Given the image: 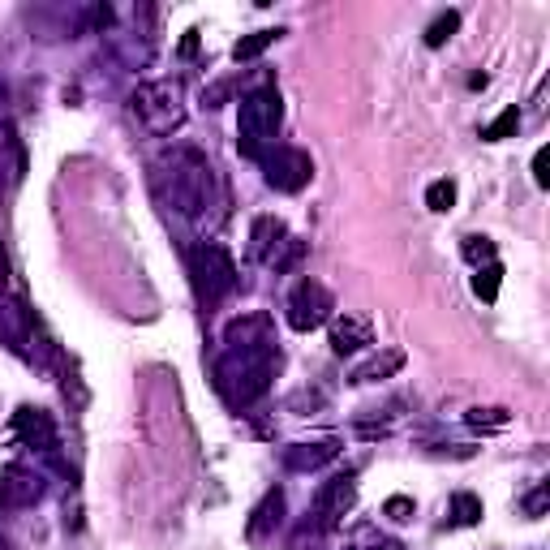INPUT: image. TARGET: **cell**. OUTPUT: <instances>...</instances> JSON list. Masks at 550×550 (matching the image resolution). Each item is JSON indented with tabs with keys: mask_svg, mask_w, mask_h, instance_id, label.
Segmentation results:
<instances>
[{
	"mask_svg": "<svg viewBox=\"0 0 550 550\" xmlns=\"http://www.w3.org/2000/svg\"><path fill=\"white\" fill-rule=\"evenodd\" d=\"M155 194L168 211L202 220L207 207H215V168L194 147H172L155 159Z\"/></svg>",
	"mask_w": 550,
	"mask_h": 550,
	"instance_id": "obj_1",
	"label": "cell"
},
{
	"mask_svg": "<svg viewBox=\"0 0 550 550\" xmlns=\"http://www.w3.org/2000/svg\"><path fill=\"white\" fill-rule=\"evenodd\" d=\"M280 370V349L275 344H254V349H224L215 361V387L233 409H250L258 396L271 392V379Z\"/></svg>",
	"mask_w": 550,
	"mask_h": 550,
	"instance_id": "obj_2",
	"label": "cell"
},
{
	"mask_svg": "<svg viewBox=\"0 0 550 550\" xmlns=\"http://www.w3.org/2000/svg\"><path fill=\"white\" fill-rule=\"evenodd\" d=\"M284 125V99L275 86H258V91L241 95L237 104V151L258 159L275 147V134Z\"/></svg>",
	"mask_w": 550,
	"mask_h": 550,
	"instance_id": "obj_3",
	"label": "cell"
},
{
	"mask_svg": "<svg viewBox=\"0 0 550 550\" xmlns=\"http://www.w3.org/2000/svg\"><path fill=\"white\" fill-rule=\"evenodd\" d=\"M129 108H134V117L147 125L151 134H159V138L177 134V129L185 125V117H190L181 78H159V82L138 86L134 99H129Z\"/></svg>",
	"mask_w": 550,
	"mask_h": 550,
	"instance_id": "obj_4",
	"label": "cell"
},
{
	"mask_svg": "<svg viewBox=\"0 0 550 550\" xmlns=\"http://www.w3.org/2000/svg\"><path fill=\"white\" fill-rule=\"evenodd\" d=\"M190 284L202 310H215L237 288V263L220 241H202L190 250Z\"/></svg>",
	"mask_w": 550,
	"mask_h": 550,
	"instance_id": "obj_5",
	"label": "cell"
},
{
	"mask_svg": "<svg viewBox=\"0 0 550 550\" xmlns=\"http://www.w3.org/2000/svg\"><path fill=\"white\" fill-rule=\"evenodd\" d=\"M301 245L297 237H288L284 220H275V215H258L254 220V233H250V254L258 258V263H267L275 271H288L301 258Z\"/></svg>",
	"mask_w": 550,
	"mask_h": 550,
	"instance_id": "obj_6",
	"label": "cell"
},
{
	"mask_svg": "<svg viewBox=\"0 0 550 550\" xmlns=\"http://www.w3.org/2000/svg\"><path fill=\"white\" fill-rule=\"evenodd\" d=\"M331 314H336V297H331V288L323 280L306 275V280L293 284V293H288V327L293 331L323 327Z\"/></svg>",
	"mask_w": 550,
	"mask_h": 550,
	"instance_id": "obj_7",
	"label": "cell"
},
{
	"mask_svg": "<svg viewBox=\"0 0 550 550\" xmlns=\"http://www.w3.org/2000/svg\"><path fill=\"white\" fill-rule=\"evenodd\" d=\"M258 164H263V181L280 194L306 190L310 177H314V159L301 147H271V151L258 155Z\"/></svg>",
	"mask_w": 550,
	"mask_h": 550,
	"instance_id": "obj_8",
	"label": "cell"
},
{
	"mask_svg": "<svg viewBox=\"0 0 550 550\" xmlns=\"http://www.w3.org/2000/svg\"><path fill=\"white\" fill-rule=\"evenodd\" d=\"M353 503H357V477H353V473L331 477V482L318 486V495H314V503H310V525H314L318 533L340 529L344 516L353 512Z\"/></svg>",
	"mask_w": 550,
	"mask_h": 550,
	"instance_id": "obj_9",
	"label": "cell"
},
{
	"mask_svg": "<svg viewBox=\"0 0 550 550\" xmlns=\"http://www.w3.org/2000/svg\"><path fill=\"white\" fill-rule=\"evenodd\" d=\"M43 499V477L31 465H5L0 473V508H31Z\"/></svg>",
	"mask_w": 550,
	"mask_h": 550,
	"instance_id": "obj_10",
	"label": "cell"
},
{
	"mask_svg": "<svg viewBox=\"0 0 550 550\" xmlns=\"http://www.w3.org/2000/svg\"><path fill=\"white\" fill-rule=\"evenodd\" d=\"M13 430H18V439L31 447V452H43V456H52L56 452V422H52V413H43V409H31V404H22L18 413H13Z\"/></svg>",
	"mask_w": 550,
	"mask_h": 550,
	"instance_id": "obj_11",
	"label": "cell"
},
{
	"mask_svg": "<svg viewBox=\"0 0 550 550\" xmlns=\"http://www.w3.org/2000/svg\"><path fill=\"white\" fill-rule=\"evenodd\" d=\"M340 456V443L336 439H323V443H293V447H284V469H293V473H310V469H323L331 465V460Z\"/></svg>",
	"mask_w": 550,
	"mask_h": 550,
	"instance_id": "obj_12",
	"label": "cell"
},
{
	"mask_svg": "<svg viewBox=\"0 0 550 550\" xmlns=\"http://www.w3.org/2000/svg\"><path fill=\"white\" fill-rule=\"evenodd\" d=\"M366 344H374L370 318H361V314H340L336 327H331V349H336L340 357H349V353H357V349H366Z\"/></svg>",
	"mask_w": 550,
	"mask_h": 550,
	"instance_id": "obj_13",
	"label": "cell"
},
{
	"mask_svg": "<svg viewBox=\"0 0 550 550\" xmlns=\"http://www.w3.org/2000/svg\"><path fill=\"white\" fill-rule=\"evenodd\" d=\"M254 344H275L271 318L267 314H245L224 331V349H254Z\"/></svg>",
	"mask_w": 550,
	"mask_h": 550,
	"instance_id": "obj_14",
	"label": "cell"
},
{
	"mask_svg": "<svg viewBox=\"0 0 550 550\" xmlns=\"http://www.w3.org/2000/svg\"><path fill=\"white\" fill-rule=\"evenodd\" d=\"M280 520H284V490H267L263 495V503L254 508V516H250V538L258 542V538H267L271 529H280Z\"/></svg>",
	"mask_w": 550,
	"mask_h": 550,
	"instance_id": "obj_15",
	"label": "cell"
},
{
	"mask_svg": "<svg viewBox=\"0 0 550 550\" xmlns=\"http://www.w3.org/2000/svg\"><path fill=\"white\" fill-rule=\"evenodd\" d=\"M400 366H404V353L400 349H387L383 357H370L366 366H357L349 383H379V379H387V374H396Z\"/></svg>",
	"mask_w": 550,
	"mask_h": 550,
	"instance_id": "obj_16",
	"label": "cell"
},
{
	"mask_svg": "<svg viewBox=\"0 0 550 550\" xmlns=\"http://www.w3.org/2000/svg\"><path fill=\"white\" fill-rule=\"evenodd\" d=\"M0 310L5 314H18V318H31L18 301V288H13V271H9V254H5V241H0Z\"/></svg>",
	"mask_w": 550,
	"mask_h": 550,
	"instance_id": "obj_17",
	"label": "cell"
},
{
	"mask_svg": "<svg viewBox=\"0 0 550 550\" xmlns=\"http://www.w3.org/2000/svg\"><path fill=\"white\" fill-rule=\"evenodd\" d=\"M275 39H280V31H254V35L237 39L233 43V61H254V56H263Z\"/></svg>",
	"mask_w": 550,
	"mask_h": 550,
	"instance_id": "obj_18",
	"label": "cell"
},
{
	"mask_svg": "<svg viewBox=\"0 0 550 550\" xmlns=\"http://www.w3.org/2000/svg\"><path fill=\"white\" fill-rule=\"evenodd\" d=\"M477 520H482V499L469 495V490H460V495H452V525L469 529V525H477Z\"/></svg>",
	"mask_w": 550,
	"mask_h": 550,
	"instance_id": "obj_19",
	"label": "cell"
},
{
	"mask_svg": "<svg viewBox=\"0 0 550 550\" xmlns=\"http://www.w3.org/2000/svg\"><path fill=\"white\" fill-rule=\"evenodd\" d=\"M460 31V13L456 9H447V13H439L430 26H426V48H443L447 39H452Z\"/></svg>",
	"mask_w": 550,
	"mask_h": 550,
	"instance_id": "obj_20",
	"label": "cell"
},
{
	"mask_svg": "<svg viewBox=\"0 0 550 550\" xmlns=\"http://www.w3.org/2000/svg\"><path fill=\"white\" fill-rule=\"evenodd\" d=\"M499 284H503V267H499V263L477 267V275H473V293L482 297V301H495V297H499Z\"/></svg>",
	"mask_w": 550,
	"mask_h": 550,
	"instance_id": "obj_21",
	"label": "cell"
},
{
	"mask_svg": "<svg viewBox=\"0 0 550 550\" xmlns=\"http://www.w3.org/2000/svg\"><path fill=\"white\" fill-rule=\"evenodd\" d=\"M516 129H520V108L512 104V108H503L499 117L482 129V138H486V142H503V138H512Z\"/></svg>",
	"mask_w": 550,
	"mask_h": 550,
	"instance_id": "obj_22",
	"label": "cell"
},
{
	"mask_svg": "<svg viewBox=\"0 0 550 550\" xmlns=\"http://www.w3.org/2000/svg\"><path fill=\"white\" fill-rule=\"evenodd\" d=\"M426 207L439 211V215L452 211V207H456V181H447V177H443V181H430V185H426Z\"/></svg>",
	"mask_w": 550,
	"mask_h": 550,
	"instance_id": "obj_23",
	"label": "cell"
},
{
	"mask_svg": "<svg viewBox=\"0 0 550 550\" xmlns=\"http://www.w3.org/2000/svg\"><path fill=\"white\" fill-rule=\"evenodd\" d=\"M460 254H465L473 267H486V263H495V241H490V237H465Z\"/></svg>",
	"mask_w": 550,
	"mask_h": 550,
	"instance_id": "obj_24",
	"label": "cell"
},
{
	"mask_svg": "<svg viewBox=\"0 0 550 550\" xmlns=\"http://www.w3.org/2000/svg\"><path fill=\"white\" fill-rule=\"evenodd\" d=\"M546 503H550V482H538V486H533L529 495H525V512H529V516H546Z\"/></svg>",
	"mask_w": 550,
	"mask_h": 550,
	"instance_id": "obj_25",
	"label": "cell"
},
{
	"mask_svg": "<svg viewBox=\"0 0 550 550\" xmlns=\"http://www.w3.org/2000/svg\"><path fill=\"white\" fill-rule=\"evenodd\" d=\"M383 512H387V516H392V520H409V516L417 512V503H413L409 495H392V499H387V503H383Z\"/></svg>",
	"mask_w": 550,
	"mask_h": 550,
	"instance_id": "obj_26",
	"label": "cell"
},
{
	"mask_svg": "<svg viewBox=\"0 0 550 550\" xmlns=\"http://www.w3.org/2000/svg\"><path fill=\"white\" fill-rule=\"evenodd\" d=\"M469 426H508V413H503V409H473Z\"/></svg>",
	"mask_w": 550,
	"mask_h": 550,
	"instance_id": "obj_27",
	"label": "cell"
},
{
	"mask_svg": "<svg viewBox=\"0 0 550 550\" xmlns=\"http://www.w3.org/2000/svg\"><path fill=\"white\" fill-rule=\"evenodd\" d=\"M546 168H550V147H542L538 155H533V181H538L542 190L550 185V172H546Z\"/></svg>",
	"mask_w": 550,
	"mask_h": 550,
	"instance_id": "obj_28",
	"label": "cell"
},
{
	"mask_svg": "<svg viewBox=\"0 0 550 550\" xmlns=\"http://www.w3.org/2000/svg\"><path fill=\"white\" fill-rule=\"evenodd\" d=\"M194 48H198V31H190V35H185V39H181V52H185V56H190Z\"/></svg>",
	"mask_w": 550,
	"mask_h": 550,
	"instance_id": "obj_29",
	"label": "cell"
},
{
	"mask_svg": "<svg viewBox=\"0 0 550 550\" xmlns=\"http://www.w3.org/2000/svg\"><path fill=\"white\" fill-rule=\"evenodd\" d=\"M370 550H404V546H400V542H374Z\"/></svg>",
	"mask_w": 550,
	"mask_h": 550,
	"instance_id": "obj_30",
	"label": "cell"
},
{
	"mask_svg": "<svg viewBox=\"0 0 550 550\" xmlns=\"http://www.w3.org/2000/svg\"><path fill=\"white\" fill-rule=\"evenodd\" d=\"M5 190H9V181H5V177H0V198H5Z\"/></svg>",
	"mask_w": 550,
	"mask_h": 550,
	"instance_id": "obj_31",
	"label": "cell"
}]
</instances>
